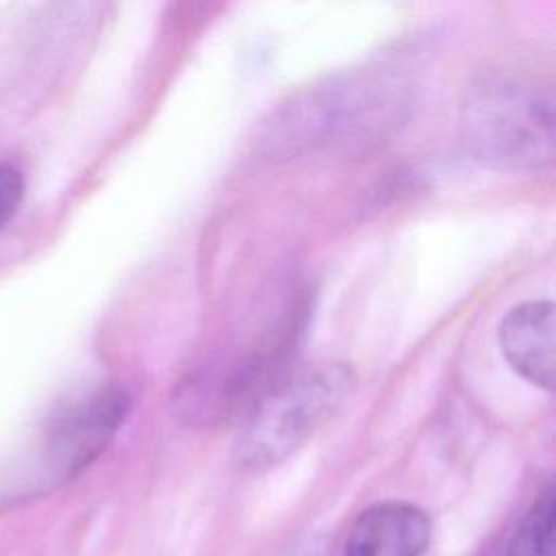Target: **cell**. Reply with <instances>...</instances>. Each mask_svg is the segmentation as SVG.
Instances as JSON below:
<instances>
[{
	"label": "cell",
	"mask_w": 556,
	"mask_h": 556,
	"mask_svg": "<svg viewBox=\"0 0 556 556\" xmlns=\"http://www.w3.org/2000/svg\"><path fill=\"white\" fill-rule=\"evenodd\" d=\"M128 406V393L117 384H106L63 408L46 437V465L52 482H65L85 471L109 447Z\"/></svg>",
	"instance_id": "obj_4"
},
{
	"label": "cell",
	"mask_w": 556,
	"mask_h": 556,
	"mask_svg": "<svg viewBox=\"0 0 556 556\" xmlns=\"http://www.w3.org/2000/svg\"><path fill=\"white\" fill-rule=\"evenodd\" d=\"M404 87L376 74H348L295 93L263 126V148L282 159L326 148H363L404 115Z\"/></svg>",
	"instance_id": "obj_1"
},
{
	"label": "cell",
	"mask_w": 556,
	"mask_h": 556,
	"mask_svg": "<svg viewBox=\"0 0 556 556\" xmlns=\"http://www.w3.org/2000/svg\"><path fill=\"white\" fill-rule=\"evenodd\" d=\"M467 150L502 172H536L554 159V104L539 83L489 76L476 83L460 106Z\"/></svg>",
	"instance_id": "obj_2"
},
{
	"label": "cell",
	"mask_w": 556,
	"mask_h": 556,
	"mask_svg": "<svg viewBox=\"0 0 556 556\" xmlns=\"http://www.w3.org/2000/svg\"><path fill=\"white\" fill-rule=\"evenodd\" d=\"M24 198V176L13 165H0V228L17 213Z\"/></svg>",
	"instance_id": "obj_8"
},
{
	"label": "cell",
	"mask_w": 556,
	"mask_h": 556,
	"mask_svg": "<svg viewBox=\"0 0 556 556\" xmlns=\"http://www.w3.org/2000/svg\"><path fill=\"white\" fill-rule=\"evenodd\" d=\"M354 374L345 363H319L278 382L243 417L232 458L241 471H267L302 447L345 402Z\"/></svg>",
	"instance_id": "obj_3"
},
{
	"label": "cell",
	"mask_w": 556,
	"mask_h": 556,
	"mask_svg": "<svg viewBox=\"0 0 556 556\" xmlns=\"http://www.w3.org/2000/svg\"><path fill=\"white\" fill-rule=\"evenodd\" d=\"M556 493L549 482L530 504L515 528L504 556H554L556 552Z\"/></svg>",
	"instance_id": "obj_7"
},
{
	"label": "cell",
	"mask_w": 556,
	"mask_h": 556,
	"mask_svg": "<svg viewBox=\"0 0 556 556\" xmlns=\"http://www.w3.org/2000/svg\"><path fill=\"white\" fill-rule=\"evenodd\" d=\"M554 304L549 300L523 302L510 308L497 330V341L508 365L534 387H554Z\"/></svg>",
	"instance_id": "obj_6"
},
{
	"label": "cell",
	"mask_w": 556,
	"mask_h": 556,
	"mask_svg": "<svg viewBox=\"0 0 556 556\" xmlns=\"http://www.w3.org/2000/svg\"><path fill=\"white\" fill-rule=\"evenodd\" d=\"M430 541L432 521L424 508L387 500L371 504L354 519L343 556H426Z\"/></svg>",
	"instance_id": "obj_5"
}]
</instances>
